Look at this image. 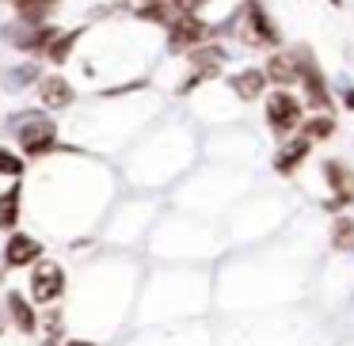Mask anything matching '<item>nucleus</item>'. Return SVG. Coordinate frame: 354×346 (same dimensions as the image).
<instances>
[{
  "mask_svg": "<svg viewBox=\"0 0 354 346\" xmlns=\"http://www.w3.org/2000/svg\"><path fill=\"white\" fill-rule=\"evenodd\" d=\"M4 312H8V323L19 331V335H35L39 331V312H35V300L24 297L19 289H8L4 293Z\"/></svg>",
  "mask_w": 354,
  "mask_h": 346,
  "instance_id": "obj_9",
  "label": "nucleus"
},
{
  "mask_svg": "<svg viewBox=\"0 0 354 346\" xmlns=\"http://www.w3.org/2000/svg\"><path fill=\"white\" fill-rule=\"evenodd\" d=\"M263 73H267V80L274 88H293L297 84V57L290 54H270L267 61H263Z\"/></svg>",
  "mask_w": 354,
  "mask_h": 346,
  "instance_id": "obj_12",
  "label": "nucleus"
},
{
  "mask_svg": "<svg viewBox=\"0 0 354 346\" xmlns=\"http://www.w3.org/2000/svg\"><path fill=\"white\" fill-rule=\"evenodd\" d=\"M12 122H16L12 133H16L27 160H42V156L57 153V122L50 115H24V118H12Z\"/></svg>",
  "mask_w": 354,
  "mask_h": 346,
  "instance_id": "obj_1",
  "label": "nucleus"
},
{
  "mask_svg": "<svg viewBox=\"0 0 354 346\" xmlns=\"http://www.w3.org/2000/svg\"><path fill=\"white\" fill-rule=\"evenodd\" d=\"M331 133H335V118L328 115V110H316V115H308L305 122H301V137H308L316 145V141H328Z\"/></svg>",
  "mask_w": 354,
  "mask_h": 346,
  "instance_id": "obj_15",
  "label": "nucleus"
},
{
  "mask_svg": "<svg viewBox=\"0 0 354 346\" xmlns=\"http://www.w3.org/2000/svg\"><path fill=\"white\" fill-rule=\"evenodd\" d=\"M244 19H248V42L252 46H282V31L270 19V12L263 8L259 0H244Z\"/></svg>",
  "mask_w": 354,
  "mask_h": 346,
  "instance_id": "obj_6",
  "label": "nucleus"
},
{
  "mask_svg": "<svg viewBox=\"0 0 354 346\" xmlns=\"http://www.w3.org/2000/svg\"><path fill=\"white\" fill-rule=\"evenodd\" d=\"M24 168H27L24 156L0 145V175H8V179H24Z\"/></svg>",
  "mask_w": 354,
  "mask_h": 346,
  "instance_id": "obj_18",
  "label": "nucleus"
},
{
  "mask_svg": "<svg viewBox=\"0 0 354 346\" xmlns=\"http://www.w3.org/2000/svg\"><path fill=\"white\" fill-rule=\"evenodd\" d=\"M42 346H62V335H46V338H42Z\"/></svg>",
  "mask_w": 354,
  "mask_h": 346,
  "instance_id": "obj_21",
  "label": "nucleus"
},
{
  "mask_svg": "<svg viewBox=\"0 0 354 346\" xmlns=\"http://www.w3.org/2000/svg\"><path fill=\"white\" fill-rule=\"evenodd\" d=\"M301 122H305V107H301V99L290 92V88H278V92L267 95V126H270V133H278V137H293V130H301Z\"/></svg>",
  "mask_w": 354,
  "mask_h": 346,
  "instance_id": "obj_2",
  "label": "nucleus"
},
{
  "mask_svg": "<svg viewBox=\"0 0 354 346\" xmlns=\"http://www.w3.org/2000/svg\"><path fill=\"white\" fill-rule=\"evenodd\" d=\"M168 4H171L176 16H198V8H202V4H209V0H168Z\"/></svg>",
  "mask_w": 354,
  "mask_h": 346,
  "instance_id": "obj_19",
  "label": "nucleus"
},
{
  "mask_svg": "<svg viewBox=\"0 0 354 346\" xmlns=\"http://www.w3.org/2000/svg\"><path fill=\"white\" fill-rule=\"evenodd\" d=\"M62 346H92V343H80V338H69V343H62Z\"/></svg>",
  "mask_w": 354,
  "mask_h": 346,
  "instance_id": "obj_22",
  "label": "nucleus"
},
{
  "mask_svg": "<svg viewBox=\"0 0 354 346\" xmlns=\"http://www.w3.org/2000/svg\"><path fill=\"white\" fill-rule=\"evenodd\" d=\"M77 39H80V31H69V35H57L54 42H50V50L42 57H46V61H54V65H62L65 57H69V50L77 46Z\"/></svg>",
  "mask_w": 354,
  "mask_h": 346,
  "instance_id": "obj_17",
  "label": "nucleus"
},
{
  "mask_svg": "<svg viewBox=\"0 0 354 346\" xmlns=\"http://www.w3.org/2000/svg\"><path fill=\"white\" fill-rule=\"evenodd\" d=\"M229 84H232V92H236L240 99H248V103H252V99H263V92H267V84H270V80H267V73H263L259 65H252V69L232 73V80H229Z\"/></svg>",
  "mask_w": 354,
  "mask_h": 346,
  "instance_id": "obj_13",
  "label": "nucleus"
},
{
  "mask_svg": "<svg viewBox=\"0 0 354 346\" xmlns=\"http://www.w3.org/2000/svg\"><path fill=\"white\" fill-rule=\"evenodd\" d=\"M62 297H65V270H62V262H50V259L35 262L31 267V300L50 308V305H57Z\"/></svg>",
  "mask_w": 354,
  "mask_h": 346,
  "instance_id": "obj_5",
  "label": "nucleus"
},
{
  "mask_svg": "<svg viewBox=\"0 0 354 346\" xmlns=\"http://www.w3.org/2000/svg\"><path fill=\"white\" fill-rule=\"evenodd\" d=\"M293 57H297V84H301V92H305V99L313 103L316 110H328L331 92H328V80H324L320 65H316V54L308 46H297Z\"/></svg>",
  "mask_w": 354,
  "mask_h": 346,
  "instance_id": "obj_3",
  "label": "nucleus"
},
{
  "mask_svg": "<svg viewBox=\"0 0 354 346\" xmlns=\"http://www.w3.org/2000/svg\"><path fill=\"white\" fill-rule=\"evenodd\" d=\"M19 209H24V183H12L8 191L0 194V229L4 232H16L19 229Z\"/></svg>",
  "mask_w": 354,
  "mask_h": 346,
  "instance_id": "obj_14",
  "label": "nucleus"
},
{
  "mask_svg": "<svg viewBox=\"0 0 354 346\" xmlns=\"http://www.w3.org/2000/svg\"><path fill=\"white\" fill-rule=\"evenodd\" d=\"M308 153H313V141L308 137H286L282 145H278V153H274V171L278 175H293V171L301 168V164L308 160Z\"/></svg>",
  "mask_w": 354,
  "mask_h": 346,
  "instance_id": "obj_10",
  "label": "nucleus"
},
{
  "mask_svg": "<svg viewBox=\"0 0 354 346\" xmlns=\"http://www.w3.org/2000/svg\"><path fill=\"white\" fill-rule=\"evenodd\" d=\"M217 27H209L202 16H176L168 23V50H198L206 42H214Z\"/></svg>",
  "mask_w": 354,
  "mask_h": 346,
  "instance_id": "obj_4",
  "label": "nucleus"
},
{
  "mask_svg": "<svg viewBox=\"0 0 354 346\" xmlns=\"http://www.w3.org/2000/svg\"><path fill=\"white\" fill-rule=\"evenodd\" d=\"M331 247L335 251H351L354 247V217H335V224H331Z\"/></svg>",
  "mask_w": 354,
  "mask_h": 346,
  "instance_id": "obj_16",
  "label": "nucleus"
},
{
  "mask_svg": "<svg viewBox=\"0 0 354 346\" xmlns=\"http://www.w3.org/2000/svg\"><path fill=\"white\" fill-rule=\"evenodd\" d=\"M4 267L8 270H24V267H35V262H42V244L31 236V232H8V240H4Z\"/></svg>",
  "mask_w": 354,
  "mask_h": 346,
  "instance_id": "obj_7",
  "label": "nucleus"
},
{
  "mask_svg": "<svg viewBox=\"0 0 354 346\" xmlns=\"http://www.w3.org/2000/svg\"><path fill=\"white\" fill-rule=\"evenodd\" d=\"M39 103L46 110H62V107H73L77 103V92L65 77H42L39 80Z\"/></svg>",
  "mask_w": 354,
  "mask_h": 346,
  "instance_id": "obj_11",
  "label": "nucleus"
},
{
  "mask_svg": "<svg viewBox=\"0 0 354 346\" xmlns=\"http://www.w3.org/2000/svg\"><path fill=\"white\" fill-rule=\"evenodd\" d=\"M343 103H346V107L354 110V88H343Z\"/></svg>",
  "mask_w": 354,
  "mask_h": 346,
  "instance_id": "obj_20",
  "label": "nucleus"
},
{
  "mask_svg": "<svg viewBox=\"0 0 354 346\" xmlns=\"http://www.w3.org/2000/svg\"><path fill=\"white\" fill-rule=\"evenodd\" d=\"M141 4H160V0H141Z\"/></svg>",
  "mask_w": 354,
  "mask_h": 346,
  "instance_id": "obj_24",
  "label": "nucleus"
},
{
  "mask_svg": "<svg viewBox=\"0 0 354 346\" xmlns=\"http://www.w3.org/2000/svg\"><path fill=\"white\" fill-rule=\"evenodd\" d=\"M328 4H331V8H343V0H328Z\"/></svg>",
  "mask_w": 354,
  "mask_h": 346,
  "instance_id": "obj_23",
  "label": "nucleus"
},
{
  "mask_svg": "<svg viewBox=\"0 0 354 346\" xmlns=\"http://www.w3.org/2000/svg\"><path fill=\"white\" fill-rule=\"evenodd\" d=\"M324 179L331 186L328 209H346L354 202V171L343 160H324Z\"/></svg>",
  "mask_w": 354,
  "mask_h": 346,
  "instance_id": "obj_8",
  "label": "nucleus"
}]
</instances>
